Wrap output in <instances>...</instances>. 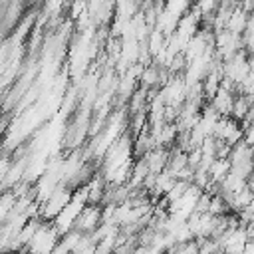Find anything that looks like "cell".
<instances>
[{
	"label": "cell",
	"mask_w": 254,
	"mask_h": 254,
	"mask_svg": "<svg viewBox=\"0 0 254 254\" xmlns=\"http://www.w3.org/2000/svg\"><path fill=\"white\" fill-rule=\"evenodd\" d=\"M60 240H62V234L58 232V228L50 222H44L24 252H28V254H52Z\"/></svg>",
	"instance_id": "cell-2"
},
{
	"label": "cell",
	"mask_w": 254,
	"mask_h": 254,
	"mask_svg": "<svg viewBox=\"0 0 254 254\" xmlns=\"http://www.w3.org/2000/svg\"><path fill=\"white\" fill-rule=\"evenodd\" d=\"M73 189H69L67 185H60L50 196H48V200H44L42 204H40V218L42 220H46V222H54L56 218H58V214L71 202V198H73Z\"/></svg>",
	"instance_id": "cell-1"
},
{
	"label": "cell",
	"mask_w": 254,
	"mask_h": 254,
	"mask_svg": "<svg viewBox=\"0 0 254 254\" xmlns=\"http://www.w3.org/2000/svg\"><path fill=\"white\" fill-rule=\"evenodd\" d=\"M252 105H254V99H252V97L238 93V95H236V99H234V107H232V113H230V117L242 123V121L246 119V115L250 113Z\"/></svg>",
	"instance_id": "cell-9"
},
{
	"label": "cell",
	"mask_w": 254,
	"mask_h": 254,
	"mask_svg": "<svg viewBox=\"0 0 254 254\" xmlns=\"http://www.w3.org/2000/svg\"><path fill=\"white\" fill-rule=\"evenodd\" d=\"M200 163H202V149H200V147H196V149H192V151L189 153V167L196 169Z\"/></svg>",
	"instance_id": "cell-10"
},
{
	"label": "cell",
	"mask_w": 254,
	"mask_h": 254,
	"mask_svg": "<svg viewBox=\"0 0 254 254\" xmlns=\"http://www.w3.org/2000/svg\"><path fill=\"white\" fill-rule=\"evenodd\" d=\"M101 224H103V206L87 204V206L79 212V216H77L73 228L79 230V232H83V234H93Z\"/></svg>",
	"instance_id": "cell-3"
},
{
	"label": "cell",
	"mask_w": 254,
	"mask_h": 254,
	"mask_svg": "<svg viewBox=\"0 0 254 254\" xmlns=\"http://www.w3.org/2000/svg\"><path fill=\"white\" fill-rule=\"evenodd\" d=\"M171 151H173V149L157 147V149L149 151V153L143 157V161L147 163L151 175H159V173H163V171L167 169V163H169V159H171Z\"/></svg>",
	"instance_id": "cell-4"
},
{
	"label": "cell",
	"mask_w": 254,
	"mask_h": 254,
	"mask_svg": "<svg viewBox=\"0 0 254 254\" xmlns=\"http://www.w3.org/2000/svg\"><path fill=\"white\" fill-rule=\"evenodd\" d=\"M248 18H250V12H246L242 6H238L232 12V16H230V20L226 24V30L236 34V36H242L246 32V28H248Z\"/></svg>",
	"instance_id": "cell-6"
},
{
	"label": "cell",
	"mask_w": 254,
	"mask_h": 254,
	"mask_svg": "<svg viewBox=\"0 0 254 254\" xmlns=\"http://www.w3.org/2000/svg\"><path fill=\"white\" fill-rule=\"evenodd\" d=\"M230 163L232 165H240V163H248V161H254V147L248 145L246 141H240L232 147L230 151Z\"/></svg>",
	"instance_id": "cell-7"
},
{
	"label": "cell",
	"mask_w": 254,
	"mask_h": 254,
	"mask_svg": "<svg viewBox=\"0 0 254 254\" xmlns=\"http://www.w3.org/2000/svg\"><path fill=\"white\" fill-rule=\"evenodd\" d=\"M234 99H236V95L234 93H230V91H226V89H218V93L208 101L222 117H230V113H232V107H234Z\"/></svg>",
	"instance_id": "cell-5"
},
{
	"label": "cell",
	"mask_w": 254,
	"mask_h": 254,
	"mask_svg": "<svg viewBox=\"0 0 254 254\" xmlns=\"http://www.w3.org/2000/svg\"><path fill=\"white\" fill-rule=\"evenodd\" d=\"M244 129V141L248 143V145H252L254 147V121L252 123H248L246 127H242Z\"/></svg>",
	"instance_id": "cell-11"
},
{
	"label": "cell",
	"mask_w": 254,
	"mask_h": 254,
	"mask_svg": "<svg viewBox=\"0 0 254 254\" xmlns=\"http://www.w3.org/2000/svg\"><path fill=\"white\" fill-rule=\"evenodd\" d=\"M230 169H232L230 159H214V163H212V165H210V169H208L210 181H212L214 185H220V183L228 177Z\"/></svg>",
	"instance_id": "cell-8"
}]
</instances>
